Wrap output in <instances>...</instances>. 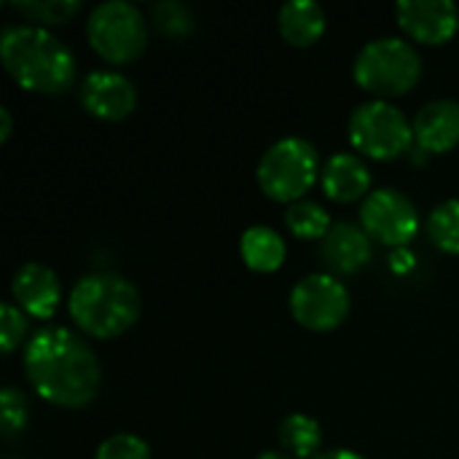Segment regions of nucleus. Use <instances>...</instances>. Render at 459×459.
Masks as SVG:
<instances>
[{
  "label": "nucleus",
  "mask_w": 459,
  "mask_h": 459,
  "mask_svg": "<svg viewBox=\"0 0 459 459\" xmlns=\"http://www.w3.org/2000/svg\"><path fill=\"white\" fill-rule=\"evenodd\" d=\"M24 374L32 390L51 406L83 409L102 382L94 350L67 328H43L24 347Z\"/></svg>",
  "instance_id": "nucleus-1"
},
{
  "label": "nucleus",
  "mask_w": 459,
  "mask_h": 459,
  "mask_svg": "<svg viewBox=\"0 0 459 459\" xmlns=\"http://www.w3.org/2000/svg\"><path fill=\"white\" fill-rule=\"evenodd\" d=\"M0 59L5 73L35 94H62L75 81L73 51L48 30L13 24L0 35Z\"/></svg>",
  "instance_id": "nucleus-2"
},
{
  "label": "nucleus",
  "mask_w": 459,
  "mask_h": 459,
  "mask_svg": "<svg viewBox=\"0 0 459 459\" xmlns=\"http://www.w3.org/2000/svg\"><path fill=\"white\" fill-rule=\"evenodd\" d=\"M67 312L83 333L94 339H116L140 320L143 301L129 280L100 272L86 274L73 285Z\"/></svg>",
  "instance_id": "nucleus-3"
},
{
  "label": "nucleus",
  "mask_w": 459,
  "mask_h": 459,
  "mask_svg": "<svg viewBox=\"0 0 459 459\" xmlns=\"http://www.w3.org/2000/svg\"><path fill=\"white\" fill-rule=\"evenodd\" d=\"M360 89L377 97H401L422 78V59L417 48L401 38H377L366 43L352 65Z\"/></svg>",
  "instance_id": "nucleus-4"
},
{
  "label": "nucleus",
  "mask_w": 459,
  "mask_h": 459,
  "mask_svg": "<svg viewBox=\"0 0 459 459\" xmlns=\"http://www.w3.org/2000/svg\"><path fill=\"white\" fill-rule=\"evenodd\" d=\"M320 175V159L312 143L282 137L269 145L258 161V186L274 202H301Z\"/></svg>",
  "instance_id": "nucleus-5"
},
{
  "label": "nucleus",
  "mask_w": 459,
  "mask_h": 459,
  "mask_svg": "<svg viewBox=\"0 0 459 459\" xmlns=\"http://www.w3.org/2000/svg\"><path fill=\"white\" fill-rule=\"evenodd\" d=\"M86 38L105 62L129 65L148 46V22L137 5L108 0L91 8L86 19Z\"/></svg>",
  "instance_id": "nucleus-6"
},
{
  "label": "nucleus",
  "mask_w": 459,
  "mask_h": 459,
  "mask_svg": "<svg viewBox=\"0 0 459 459\" xmlns=\"http://www.w3.org/2000/svg\"><path fill=\"white\" fill-rule=\"evenodd\" d=\"M350 143L368 159L393 161L414 145V126L401 108L385 100H374L352 110Z\"/></svg>",
  "instance_id": "nucleus-7"
},
{
  "label": "nucleus",
  "mask_w": 459,
  "mask_h": 459,
  "mask_svg": "<svg viewBox=\"0 0 459 459\" xmlns=\"http://www.w3.org/2000/svg\"><path fill=\"white\" fill-rule=\"evenodd\" d=\"M290 312L309 331H333L350 315V290L331 274H309L290 290Z\"/></svg>",
  "instance_id": "nucleus-8"
},
{
  "label": "nucleus",
  "mask_w": 459,
  "mask_h": 459,
  "mask_svg": "<svg viewBox=\"0 0 459 459\" xmlns=\"http://www.w3.org/2000/svg\"><path fill=\"white\" fill-rule=\"evenodd\" d=\"M360 223L363 231L382 245L403 247L409 245L420 231V212L409 196H403L395 188H379L366 196L360 207Z\"/></svg>",
  "instance_id": "nucleus-9"
},
{
  "label": "nucleus",
  "mask_w": 459,
  "mask_h": 459,
  "mask_svg": "<svg viewBox=\"0 0 459 459\" xmlns=\"http://www.w3.org/2000/svg\"><path fill=\"white\" fill-rule=\"evenodd\" d=\"M395 13L401 30L425 46H444L459 30V8L452 0H401Z\"/></svg>",
  "instance_id": "nucleus-10"
},
{
  "label": "nucleus",
  "mask_w": 459,
  "mask_h": 459,
  "mask_svg": "<svg viewBox=\"0 0 459 459\" xmlns=\"http://www.w3.org/2000/svg\"><path fill=\"white\" fill-rule=\"evenodd\" d=\"M81 105L102 121H121L137 108L134 83L113 70H94L81 83Z\"/></svg>",
  "instance_id": "nucleus-11"
},
{
  "label": "nucleus",
  "mask_w": 459,
  "mask_h": 459,
  "mask_svg": "<svg viewBox=\"0 0 459 459\" xmlns=\"http://www.w3.org/2000/svg\"><path fill=\"white\" fill-rule=\"evenodd\" d=\"M11 293L19 309L38 320H51L62 301V285L56 274L43 264H24L13 274Z\"/></svg>",
  "instance_id": "nucleus-12"
},
{
  "label": "nucleus",
  "mask_w": 459,
  "mask_h": 459,
  "mask_svg": "<svg viewBox=\"0 0 459 459\" xmlns=\"http://www.w3.org/2000/svg\"><path fill=\"white\" fill-rule=\"evenodd\" d=\"M414 143L422 153H446L459 145V102L433 100L411 121Z\"/></svg>",
  "instance_id": "nucleus-13"
},
{
  "label": "nucleus",
  "mask_w": 459,
  "mask_h": 459,
  "mask_svg": "<svg viewBox=\"0 0 459 459\" xmlns=\"http://www.w3.org/2000/svg\"><path fill=\"white\" fill-rule=\"evenodd\" d=\"M323 264L336 274H355L371 261V239L355 223H333L320 245Z\"/></svg>",
  "instance_id": "nucleus-14"
},
{
  "label": "nucleus",
  "mask_w": 459,
  "mask_h": 459,
  "mask_svg": "<svg viewBox=\"0 0 459 459\" xmlns=\"http://www.w3.org/2000/svg\"><path fill=\"white\" fill-rule=\"evenodd\" d=\"M320 183L333 202H358L371 188V172L355 153H333L320 172Z\"/></svg>",
  "instance_id": "nucleus-15"
},
{
  "label": "nucleus",
  "mask_w": 459,
  "mask_h": 459,
  "mask_svg": "<svg viewBox=\"0 0 459 459\" xmlns=\"http://www.w3.org/2000/svg\"><path fill=\"white\" fill-rule=\"evenodd\" d=\"M277 27L285 43L307 48L325 32V11L315 0H290L280 8Z\"/></svg>",
  "instance_id": "nucleus-16"
},
{
  "label": "nucleus",
  "mask_w": 459,
  "mask_h": 459,
  "mask_svg": "<svg viewBox=\"0 0 459 459\" xmlns=\"http://www.w3.org/2000/svg\"><path fill=\"white\" fill-rule=\"evenodd\" d=\"M239 255L247 269L258 274L277 272L285 261V242L269 226H250L239 239Z\"/></svg>",
  "instance_id": "nucleus-17"
},
{
  "label": "nucleus",
  "mask_w": 459,
  "mask_h": 459,
  "mask_svg": "<svg viewBox=\"0 0 459 459\" xmlns=\"http://www.w3.org/2000/svg\"><path fill=\"white\" fill-rule=\"evenodd\" d=\"M280 446L285 452H290L293 457L299 459H312L317 457L320 444H323V430L320 422L307 417V414H290L280 422Z\"/></svg>",
  "instance_id": "nucleus-18"
},
{
  "label": "nucleus",
  "mask_w": 459,
  "mask_h": 459,
  "mask_svg": "<svg viewBox=\"0 0 459 459\" xmlns=\"http://www.w3.org/2000/svg\"><path fill=\"white\" fill-rule=\"evenodd\" d=\"M285 223H288L290 234L299 239H325V234L333 226L325 207L312 199L293 202L285 212Z\"/></svg>",
  "instance_id": "nucleus-19"
},
{
  "label": "nucleus",
  "mask_w": 459,
  "mask_h": 459,
  "mask_svg": "<svg viewBox=\"0 0 459 459\" xmlns=\"http://www.w3.org/2000/svg\"><path fill=\"white\" fill-rule=\"evenodd\" d=\"M8 8L24 16L27 22H32L35 27L46 30V27L70 22L81 11V3L78 0H22V3L13 0L8 3Z\"/></svg>",
  "instance_id": "nucleus-20"
},
{
  "label": "nucleus",
  "mask_w": 459,
  "mask_h": 459,
  "mask_svg": "<svg viewBox=\"0 0 459 459\" xmlns=\"http://www.w3.org/2000/svg\"><path fill=\"white\" fill-rule=\"evenodd\" d=\"M428 231H430V239L438 250L444 253H459V199H449V202H441L433 215H430V223H428Z\"/></svg>",
  "instance_id": "nucleus-21"
},
{
  "label": "nucleus",
  "mask_w": 459,
  "mask_h": 459,
  "mask_svg": "<svg viewBox=\"0 0 459 459\" xmlns=\"http://www.w3.org/2000/svg\"><path fill=\"white\" fill-rule=\"evenodd\" d=\"M153 27L167 35V38H183L194 30V13L188 5L183 3H175V0H167V3H156L153 11Z\"/></svg>",
  "instance_id": "nucleus-22"
},
{
  "label": "nucleus",
  "mask_w": 459,
  "mask_h": 459,
  "mask_svg": "<svg viewBox=\"0 0 459 459\" xmlns=\"http://www.w3.org/2000/svg\"><path fill=\"white\" fill-rule=\"evenodd\" d=\"M94 459H151V446L132 433H116L105 438Z\"/></svg>",
  "instance_id": "nucleus-23"
},
{
  "label": "nucleus",
  "mask_w": 459,
  "mask_h": 459,
  "mask_svg": "<svg viewBox=\"0 0 459 459\" xmlns=\"http://www.w3.org/2000/svg\"><path fill=\"white\" fill-rule=\"evenodd\" d=\"M0 422H3V436H16L27 425V398L16 387H5L0 395Z\"/></svg>",
  "instance_id": "nucleus-24"
},
{
  "label": "nucleus",
  "mask_w": 459,
  "mask_h": 459,
  "mask_svg": "<svg viewBox=\"0 0 459 459\" xmlns=\"http://www.w3.org/2000/svg\"><path fill=\"white\" fill-rule=\"evenodd\" d=\"M24 333H27L24 312L19 307H13V304H3L0 307V342H3L0 347H3V352L11 355L22 344Z\"/></svg>",
  "instance_id": "nucleus-25"
},
{
  "label": "nucleus",
  "mask_w": 459,
  "mask_h": 459,
  "mask_svg": "<svg viewBox=\"0 0 459 459\" xmlns=\"http://www.w3.org/2000/svg\"><path fill=\"white\" fill-rule=\"evenodd\" d=\"M11 126H13V121H11L8 108H0V143H5L11 137Z\"/></svg>",
  "instance_id": "nucleus-26"
},
{
  "label": "nucleus",
  "mask_w": 459,
  "mask_h": 459,
  "mask_svg": "<svg viewBox=\"0 0 459 459\" xmlns=\"http://www.w3.org/2000/svg\"><path fill=\"white\" fill-rule=\"evenodd\" d=\"M393 269H395V272H406V269H411V253L398 250V253L393 255Z\"/></svg>",
  "instance_id": "nucleus-27"
},
{
  "label": "nucleus",
  "mask_w": 459,
  "mask_h": 459,
  "mask_svg": "<svg viewBox=\"0 0 459 459\" xmlns=\"http://www.w3.org/2000/svg\"><path fill=\"white\" fill-rule=\"evenodd\" d=\"M312 459H363L360 455L350 452V449H333V452H320L317 457Z\"/></svg>",
  "instance_id": "nucleus-28"
},
{
  "label": "nucleus",
  "mask_w": 459,
  "mask_h": 459,
  "mask_svg": "<svg viewBox=\"0 0 459 459\" xmlns=\"http://www.w3.org/2000/svg\"><path fill=\"white\" fill-rule=\"evenodd\" d=\"M258 459H290L288 455H282V452H264Z\"/></svg>",
  "instance_id": "nucleus-29"
}]
</instances>
